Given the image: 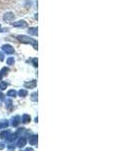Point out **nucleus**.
Segmentation results:
<instances>
[{
    "instance_id": "1a4fd4ad",
    "label": "nucleus",
    "mask_w": 134,
    "mask_h": 151,
    "mask_svg": "<svg viewBox=\"0 0 134 151\" xmlns=\"http://www.w3.org/2000/svg\"><path fill=\"white\" fill-rule=\"evenodd\" d=\"M6 87H7V85H6L5 83H2V84H0V89H2V90H3V89H5Z\"/></svg>"
},
{
    "instance_id": "7ed1b4c3",
    "label": "nucleus",
    "mask_w": 134,
    "mask_h": 151,
    "mask_svg": "<svg viewBox=\"0 0 134 151\" xmlns=\"http://www.w3.org/2000/svg\"><path fill=\"white\" fill-rule=\"evenodd\" d=\"M14 27H19V28H24V27L27 26V22L24 20H18V21H15V22L12 23Z\"/></svg>"
},
{
    "instance_id": "9b49d317",
    "label": "nucleus",
    "mask_w": 134,
    "mask_h": 151,
    "mask_svg": "<svg viewBox=\"0 0 134 151\" xmlns=\"http://www.w3.org/2000/svg\"><path fill=\"white\" fill-rule=\"evenodd\" d=\"M8 95L9 96H15V92H14V91H9V92H8Z\"/></svg>"
},
{
    "instance_id": "f257e3e1",
    "label": "nucleus",
    "mask_w": 134,
    "mask_h": 151,
    "mask_svg": "<svg viewBox=\"0 0 134 151\" xmlns=\"http://www.w3.org/2000/svg\"><path fill=\"white\" fill-rule=\"evenodd\" d=\"M16 38H17L20 42H22V43H29L35 48V50H37V41L35 39H33V38L28 37H26V35H18Z\"/></svg>"
},
{
    "instance_id": "f03ea898",
    "label": "nucleus",
    "mask_w": 134,
    "mask_h": 151,
    "mask_svg": "<svg viewBox=\"0 0 134 151\" xmlns=\"http://www.w3.org/2000/svg\"><path fill=\"white\" fill-rule=\"evenodd\" d=\"M2 50H3V52H5V54H14L13 46H10V44H4V46H2Z\"/></svg>"
},
{
    "instance_id": "6e6552de",
    "label": "nucleus",
    "mask_w": 134,
    "mask_h": 151,
    "mask_svg": "<svg viewBox=\"0 0 134 151\" xmlns=\"http://www.w3.org/2000/svg\"><path fill=\"white\" fill-rule=\"evenodd\" d=\"M26 94H27V93H26V91H20V92H19V95H20L21 96V97H24V96H26Z\"/></svg>"
},
{
    "instance_id": "0eeeda50",
    "label": "nucleus",
    "mask_w": 134,
    "mask_h": 151,
    "mask_svg": "<svg viewBox=\"0 0 134 151\" xmlns=\"http://www.w3.org/2000/svg\"><path fill=\"white\" fill-rule=\"evenodd\" d=\"M14 59L13 57H8L7 59V61H6V63H7V65H9V66H12L14 63Z\"/></svg>"
},
{
    "instance_id": "423d86ee",
    "label": "nucleus",
    "mask_w": 134,
    "mask_h": 151,
    "mask_svg": "<svg viewBox=\"0 0 134 151\" xmlns=\"http://www.w3.org/2000/svg\"><path fill=\"white\" fill-rule=\"evenodd\" d=\"M35 85H37L35 81H31L30 83H25V87H27V88H35Z\"/></svg>"
},
{
    "instance_id": "20e7f679",
    "label": "nucleus",
    "mask_w": 134,
    "mask_h": 151,
    "mask_svg": "<svg viewBox=\"0 0 134 151\" xmlns=\"http://www.w3.org/2000/svg\"><path fill=\"white\" fill-rule=\"evenodd\" d=\"M14 18H15V16H14V14L12 13V12H6L3 16V20L6 21V22H10V21H12Z\"/></svg>"
},
{
    "instance_id": "ddd939ff",
    "label": "nucleus",
    "mask_w": 134,
    "mask_h": 151,
    "mask_svg": "<svg viewBox=\"0 0 134 151\" xmlns=\"http://www.w3.org/2000/svg\"><path fill=\"white\" fill-rule=\"evenodd\" d=\"M2 76H3V75H2L1 72H0V80H1V79H2Z\"/></svg>"
},
{
    "instance_id": "4468645a",
    "label": "nucleus",
    "mask_w": 134,
    "mask_h": 151,
    "mask_svg": "<svg viewBox=\"0 0 134 151\" xmlns=\"http://www.w3.org/2000/svg\"><path fill=\"white\" fill-rule=\"evenodd\" d=\"M4 30H7V29H0V32H1V31H4Z\"/></svg>"
},
{
    "instance_id": "9d476101",
    "label": "nucleus",
    "mask_w": 134,
    "mask_h": 151,
    "mask_svg": "<svg viewBox=\"0 0 134 151\" xmlns=\"http://www.w3.org/2000/svg\"><path fill=\"white\" fill-rule=\"evenodd\" d=\"M32 63L35 67H37V59H32Z\"/></svg>"
},
{
    "instance_id": "39448f33",
    "label": "nucleus",
    "mask_w": 134,
    "mask_h": 151,
    "mask_svg": "<svg viewBox=\"0 0 134 151\" xmlns=\"http://www.w3.org/2000/svg\"><path fill=\"white\" fill-rule=\"evenodd\" d=\"M28 32L31 35H37V27H30V28H28Z\"/></svg>"
},
{
    "instance_id": "f8f14e48",
    "label": "nucleus",
    "mask_w": 134,
    "mask_h": 151,
    "mask_svg": "<svg viewBox=\"0 0 134 151\" xmlns=\"http://www.w3.org/2000/svg\"><path fill=\"white\" fill-rule=\"evenodd\" d=\"M0 61H4V56H3V54L2 52H0Z\"/></svg>"
}]
</instances>
